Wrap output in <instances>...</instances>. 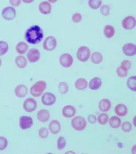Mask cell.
Wrapping results in <instances>:
<instances>
[{
	"label": "cell",
	"instance_id": "obj_1",
	"mask_svg": "<svg viewBox=\"0 0 136 154\" xmlns=\"http://www.w3.org/2000/svg\"><path fill=\"white\" fill-rule=\"evenodd\" d=\"M44 37L43 30L38 25H33L25 32V39L31 44H37L42 41Z\"/></svg>",
	"mask_w": 136,
	"mask_h": 154
},
{
	"label": "cell",
	"instance_id": "obj_2",
	"mask_svg": "<svg viewBox=\"0 0 136 154\" xmlns=\"http://www.w3.org/2000/svg\"><path fill=\"white\" fill-rule=\"evenodd\" d=\"M46 88L47 84L45 81H39L32 86L30 88V93L34 97H39L42 95Z\"/></svg>",
	"mask_w": 136,
	"mask_h": 154
},
{
	"label": "cell",
	"instance_id": "obj_3",
	"mask_svg": "<svg viewBox=\"0 0 136 154\" xmlns=\"http://www.w3.org/2000/svg\"><path fill=\"white\" fill-rule=\"evenodd\" d=\"M72 128L76 131H81L86 128L87 122L81 116H76L72 119L71 121Z\"/></svg>",
	"mask_w": 136,
	"mask_h": 154
},
{
	"label": "cell",
	"instance_id": "obj_4",
	"mask_svg": "<svg viewBox=\"0 0 136 154\" xmlns=\"http://www.w3.org/2000/svg\"><path fill=\"white\" fill-rule=\"evenodd\" d=\"M91 54V51L87 46H81L79 48L76 54L77 59L82 62H84L88 60Z\"/></svg>",
	"mask_w": 136,
	"mask_h": 154
},
{
	"label": "cell",
	"instance_id": "obj_5",
	"mask_svg": "<svg viewBox=\"0 0 136 154\" xmlns=\"http://www.w3.org/2000/svg\"><path fill=\"white\" fill-rule=\"evenodd\" d=\"M2 16L4 19L7 21H11L16 17V9L11 6L5 7L2 11Z\"/></svg>",
	"mask_w": 136,
	"mask_h": 154
},
{
	"label": "cell",
	"instance_id": "obj_6",
	"mask_svg": "<svg viewBox=\"0 0 136 154\" xmlns=\"http://www.w3.org/2000/svg\"><path fill=\"white\" fill-rule=\"evenodd\" d=\"M57 46V41L52 36H49L46 38L43 43V48L47 51H53Z\"/></svg>",
	"mask_w": 136,
	"mask_h": 154
},
{
	"label": "cell",
	"instance_id": "obj_7",
	"mask_svg": "<svg viewBox=\"0 0 136 154\" xmlns=\"http://www.w3.org/2000/svg\"><path fill=\"white\" fill-rule=\"evenodd\" d=\"M59 63L62 66L68 68L71 66L73 63V57L68 53L61 54L59 58Z\"/></svg>",
	"mask_w": 136,
	"mask_h": 154
},
{
	"label": "cell",
	"instance_id": "obj_8",
	"mask_svg": "<svg viewBox=\"0 0 136 154\" xmlns=\"http://www.w3.org/2000/svg\"><path fill=\"white\" fill-rule=\"evenodd\" d=\"M33 124V120L30 116H22L19 118V125L23 130L31 128Z\"/></svg>",
	"mask_w": 136,
	"mask_h": 154
},
{
	"label": "cell",
	"instance_id": "obj_9",
	"mask_svg": "<svg viewBox=\"0 0 136 154\" xmlns=\"http://www.w3.org/2000/svg\"><path fill=\"white\" fill-rule=\"evenodd\" d=\"M37 107V102L32 98L27 99L23 104V108L26 112H33L36 109Z\"/></svg>",
	"mask_w": 136,
	"mask_h": 154
},
{
	"label": "cell",
	"instance_id": "obj_10",
	"mask_svg": "<svg viewBox=\"0 0 136 154\" xmlns=\"http://www.w3.org/2000/svg\"><path fill=\"white\" fill-rule=\"evenodd\" d=\"M122 27L126 30H131L136 26V19L133 16H128L123 20Z\"/></svg>",
	"mask_w": 136,
	"mask_h": 154
},
{
	"label": "cell",
	"instance_id": "obj_11",
	"mask_svg": "<svg viewBox=\"0 0 136 154\" xmlns=\"http://www.w3.org/2000/svg\"><path fill=\"white\" fill-rule=\"evenodd\" d=\"M56 100V97L52 93H45L42 97V103L46 106H50L54 104Z\"/></svg>",
	"mask_w": 136,
	"mask_h": 154
},
{
	"label": "cell",
	"instance_id": "obj_12",
	"mask_svg": "<svg viewBox=\"0 0 136 154\" xmlns=\"http://www.w3.org/2000/svg\"><path fill=\"white\" fill-rule=\"evenodd\" d=\"M28 60L31 63H35L40 59V53L38 49L31 48L27 54Z\"/></svg>",
	"mask_w": 136,
	"mask_h": 154
},
{
	"label": "cell",
	"instance_id": "obj_13",
	"mask_svg": "<svg viewBox=\"0 0 136 154\" xmlns=\"http://www.w3.org/2000/svg\"><path fill=\"white\" fill-rule=\"evenodd\" d=\"M124 54L127 56L132 57L136 54V46L132 43H127L122 48Z\"/></svg>",
	"mask_w": 136,
	"mask_h": 154
},
{
	"label": "cell",
	"instance_id": "obj_14",
	"mask_svg": "<svg viewBox=\"0 0 136 154\" xmlns=\"http://www.w3.org/2000/svg\"><path fill=\"white\" fill-rule=\"evenodd\" d=\"M49 130L51 133L53 135L59 133L61 130V123L58 120H53L49 123Z\"/></svg>",
	"mask_w": 136,
	"mask_h": 154
},
{
	"label": "cell",
	"instance_id": "obj_15",
	"mask_svg": "<svg viewBox=\"0 0 136 154\" xmlns=\"http://www.w3.org/2000/svg\"><path fill=\"white\" fill-rule=\"evenodd\" d=\"M63 115L67 118L73 117L76 114V109L74 107L71 105H67L64 107L62 109Z\"/></svg>",
	"mask_w": 136,
	"mask_h": 154
},
{
	"label": "cell",
	"instance_id": "obj_16",
	"mask_svg": "<svg viewBox=\"0 0 136 154\" xmlns=\"http://www.w3.org/2000/svg\"><path fill=\"white\" fill-rule=\"evenodd\" d=\"M28 93V88L24 85H19L14 89V93L16 96L19 98H24Z\"/></svg>",
	"mask_w": 136,
	"mask_h": 154
},
{
	"label": "cell",
	"instance_id": "obj_17",
	"mask_svg": "<svg viewBox=\"0 0 136 154\" xmlns=\"http://www.w3.org/2000/svg\"><path fill=\"white\" fill-rule=\"evenodd\" d=\"M37 118L41 122H46L50 119V112L47 109H40L37 113Z\"/></svg>",
	"mask_w": 136,
	"mask_h": 154
},
{
	"label": "cell",
	"instance_id": "obj_18",
	"mask_svg": "<svg viewBox=\"0 0 136 154\" xmlns=\"http://www.w3.org/2000/svg\"><path fill=\"white\" fill-rule=\"evenodd\" d=\"M39 9L42 14H49L51 11V5L49 2L43 1L40 4Z\"/></svg>",
	"mask_w": 136,
	"mask_h": 154
},
{
	"label": "cell",
	"instance_id": "obj_19",
	"mask_svg": "<svg viewBox=\"0 0 136 154\" xmlns=\"http://www.w3.org/2000/svg\"><path fill=\"white\" fill-rule=\"evenodd\" d=\"M111 107V103L110 100L107 99H103L99 103V109L102 112H107L110 110Z\"/></svg>",
	"mask_w": 136,
	"mask_h": 154
},
{
	"label": "cell",
	"instance_id": "obj_20",
	"mask_svg": "<svg viewBox=\"0 0 136 154\" xmlns=\"http://www.w3.org/2000/svg\"><path fill=\"white\" fill-rule=\"evenodd\" d=\"M102 84V81L99 78L95 77L92 79L89 82V88L92 90L95 91L99 89Z\"/></svg>",
	"mask_w": 136,
	"mask_h": 154
},
{
	"label": "cell",
	"instance_id": "obj_21",
	"mask_svg": "<svg viewBox=\"0 0 136 154\" xmlns=\"http://www.w3.org/2000/svg\"><path fill=\"white\" fill-rule=\"evenodd\" d=\"M115 112L117 116L123 117L127 114V108L126 105L123 104H119L115 108Z\"/></svg>",
	"mask_w": 136,
	"mask_h": 154
},
{
	"label": "cell",
	"instance_id": "obj_22",
	"mask_svg": "<svg viewBox=\"0 0 136 154\" xmlns=\"http://www.w3.org/2000/svg\"><path fill=\"white\" fill-rule=\"evenodd\" d=\"M75 87L78 91H83L87 87V82L84 78H79L75 83Z\"/></svg>",
	"mask_w": 136,
	"mask_h": 154
},
{
	"label": "cell",
	"instance_id": "obj_23",
	"mask_svg": "<svg viewBox=\"0 0 136 154\" xmlns=\"http://www.w3.org/2000/svg\"><path fill=\"white\" fill-rule=\"evenodd\" d=\"M29 46L26 43L24 42H20L16 46V50L18 54H24L26 53L28 50Z\"/></svg>",
	"mask_w": 136,
	"mask_h": 154
},
{
	"label": "cell",
	"instance_id": "obj_24",
	"mask_svg": "<svg viewBox=\"0 0 136 154\" xmlns=\"http://www.w3.org/2000/svg\"><path fill=\"white\" fill-rule=\"evenodd\" d=\"M104 34L105 37L108 38H112L115 35V30L113 26L111 25H106L103 30Z\"/></svg>",
	"mask_w": 136,
	"mask_h": 154
},
{
	"label": "cell",
	"instance_id": "obj_25",
	"mask_svg": "<svg viewBox=\"0 0 136 154\" xmlns=\"http://www.w3.org/2000/svg\"><path fill=\"white\" fill-rule=\"evenodd\" d=\"M121 120L117 116H113L109 120V124L111 128H118L121 125Z\"/></svg>",
	"mask_w": 136,
	"mask_h": 154
},
{
	"label": "cell",
	"instance_id": "obj_26",
	"mask_svg": "<svg viewBox=\"0 0 136 154\" xmlns=\"http://www.w3.org/2000/svg\"><path fill=\"white\" fill-rule=\"evenodd\" d=\"M16 65L19 68H25L27 64V62L26 58L22 56L16 57L15 59Z\"/></svg>",
	"mask_w": 136,
	"mask_h": 154
},
{
	"label": "cell",
	"instance_id": "obj_27",
	"mask_svg": "<svg viewBox=\"0 0 136 154\" xmlns=\"http://www.w3.org/2000/svg\"><path fill=\"white\" fill-rule=\"evenodd\" d=\"M91 61L95 64H98L102 61L103 56L99 52H94L92 54L91 56Z\"/></svg>",
	"mask_w": 136,
	"mask_h": 154
},
{
	"label": "cell",
	"instance_id": "obj_28",
	"mask_svg": "<svg viewBox=\"0 0 136 154\" xmlns=\"http://www.w3.org/2000/svg\"><path fill=\"white\" fill-rule=\"evenodd\" d=\"M136 77L135 75L129 77L127 80V86L132 91H136Z\"/></svg>",
	"mask_w": 136,
	"mask_h": 154
},
{
	"label": "cell",
	"instance_id": "obj_29",
	"mask_svg": "<svg viewBox=\"0 0 136 154\" xmlns=\"http://www.w3.org/2000/svg\"><path fill=\"white\" fill-rule=\"evenodd\" d=\"M102 0H89V5L91 8L96 10L99 8L102 5Z\"/></svg>",
	"mask_w": 136,
	"mask_h": 154
},
{
	"label": "cell",
	"instance_id": "obj_30",
	"mask_svg": "<svg viewBox=\"0 0 136 154\" xmlns=\"http://www.w3.org/2000/svg\"><path fill=\"white\" fill-rule=\"evenodd\" d=\"M109 117L108 114L102 113L98 117V121L101 125H105L108 121Z\"/></svg>",
	"mask_w": 136,
	"mask_h": 154
},
{
	"label": "cell",
	"instance_id": "obj_31",
	"mask_svg": "<svg viewBox=\"0 0 136 154\" xmlns=\"http://www.w3.org/2000/svg\"><path fill=\"white\" fill-rule=\"evenodd\" d=\"M8 44L7 43L3 41H0V56H3L6 54L8 51Z\"/></svg>",
	"mask_w": 136,
	"mask_h": 154
},
{
	"label": "cell",
	"instance_id": "obj_32",
	"mask_svg": "<svg viewBox=\"0 0 136 154\" xmlns=\"http://www.w3.org/2000/svg\"><path fill=\"white\" fill-rule=\"evenodd\" d=\"M68 85L66 82H61L58 85V91L61 94H65L68 93Z\"/></svg>",
	"mask_w": 136,
	"mask_h": 154
},
{
	"label": "cell",
	"instance_id": "obj_33",
	"mask_svg": "<svg viewBox=\"0 0 136 154\" xmlns=\"http://www.w3.org/2000/svg\"><path fill=\"white\" fill-rule=\"evenodd\" d=\"M116 72L119 77L121 78H123L126 77L128 74V71L127 69L122 67V66H120L118 67L116 69Z\"/></svg>",
	"mask_w": 136,
	"mask_h": 154
},
{
	"label": "cell",
	"instance_id": "obj_34",
	"mask_svg": "<svg viewBox=\"0 0 136 154\" xmlns=\"http://www.w3.org/2000/svg\"><path fill=\"white\" fill-rule=\"evenodd\" d=\"M66 145V140L64 137L61 136L58 139V150H62Z\"/></svg>",
	"mask_w": 136,
	"mask_h": 154
},
{
	"label": "cell",
	"instance_id": "obj_35",
	"mask_svg": "<svg viewBox=\"0 0 136 154\" xmlns=\"http://www.w3.org/2000/svg\"><path fill=\"white\" fill-rule=\"evenodd\" d=\"M121 129L125 133H129L132 130V125L129 121H126L122 123Z\"/></svg>",
	"mask_w": 136,
	"mask_h": 154
},
{
	"label": "cell",
	"instance_id": "obj_36",
	"mask_svg": "<svg viewBox=\"0 0 136 154\" xmlns=\"http://www.w3.org/2000/svg\"><path fill=\"white\" fill-rule=\"evenodd\" d=\"M49 131L47 128H41L39 130V135L40 138H47L49 136Z\"/></svg>",
	"mask_w": 136,
	"mask_h": 154
},
{
	"label": "cell",
	"instance_id": "obj_37",
	"mask_svg": "<svg viewBox=\"0 0 136 154\" xmlns=\"http://www.w3.org/2000/svg\"><path fill=\"white\" fill-rule=\"evenodd\" d=\"M110 9H111V8L108 5H105L101 6L100 9V12L103 16H108L110 13Z\"/></svg>",
	"mask_w": 136,
	"mask_h": 154
},
{
	"label": "cell",
	"instance_id": "obj_38",
	"mask_svg": "<svg viewBox=\"0 0 136 154\" xmlns=\"http://www.w3.org/2000/svg\"><path fill=\"white\" fill-rule=\"evenodd\" d=\"M8 145L7 139L4 137H0V151L4 150L6 149Z\"/></svg>",
	"mask_w": 136,
	"mask_h": 154
},
{
	"label": "cell",
	"instance_id": "obj_39",
	"mask_svg": "<svg viewBox=\"0 0 136 154\" xmlns=\"http://www.w3.org/2000/svg\"><path fill=\"white\" fill-rule=\"evenodd\" d=\"M81 19H82V17L81 16V14L78 13H76L75 14H74L72 18V21L76 23H79L80 21H81Z\"/></svg>",
	"mask_w": 136,
	"mask_h": 154
},
{
	"label": "cell",
	"instance_id": "obj_40",
	"mask_svg": "<svg viewBox=\"0 0 136 154\" xmlns=\"http://www.w3.org/2000/svg\"><path fill=\"white\" fill-rule=\"evenodd\" d=\"M131 66H132V64H131V62L126 60H124L121 63V66L127 69V70L130 69Z\"/></svg>",
	"mask_w": 136,
	"mask_h": 154
},
{
	"label": "cell",
	"instance_id": "obj_41",
	"mask_svg": "<svg viewBox=\"0 0 136 154\" xmlns=\"http://www.w3.org/2000/svg\"><path fill=\"white\" fill-rule=\"evenodd\" d=\"M87 120L91 124H95L96 122L97 119H96V116L93 115H90L87 117Z\"/></svg>",
	"mask_w": 136,
	"mask_h": 154
},
{
	"label": "cell",
	"instance_id": "obj_42",
	"mask_svg": "<svg viewBox=\"0 0 136 154\" xmlns=\"http://www.w3.org/2000/svg\"><path fill=\"white\" fill-rule=\"evenodd\" d=\"M10 3L11 5L14 7H18L21 4V0H10Z\"/></svg>",
	"mask_w": 136,
	"mask_h": 154
},
{
	"label": "cell",
	"instance_id": "obj_43",
	"mask_svg": "<svg viewBox=\"0 0 136 154\" xmlns=\"http://www.w3.org/2000/svg\"><path fill=\"white\" fill-rule=\"evenodd\" d=\"M22 1L23 2H24L25 3L29 4L33 2L34 0H22Z\"/></svg>",
	"mask_w": 136,
	"mask_h": 154
},
{
	"label": "cell",
	"instance_id": "obj_44",
	"mask_svg": "<svg viewBox=\"0 0 136 154\" xmlns=\"http://www.w3.org/2000/svg\"><path fill=\"white\" fill-rule=\"evenodd\" d=\"M49 2H50L51 3H55V2L58 1V0H48Z\"/></svg>",
	"mask_w": 136,
	"mask_h": 154
},
{
	"label": "cell",
	"instance_id": "obj_45",
	"mask_svg": "<svg viewBox=\"0 0 136 154\" xmlns=\"http://www.w3.org/2000/svg\"><path fill=\"white\" fill-rule=\"evenodd\" d=\"M2 60H1V59H0V66H1V65H2Z\"/></svg>",
	"mask_w": 136,
	"mask_h": 154
}]
</instances>
